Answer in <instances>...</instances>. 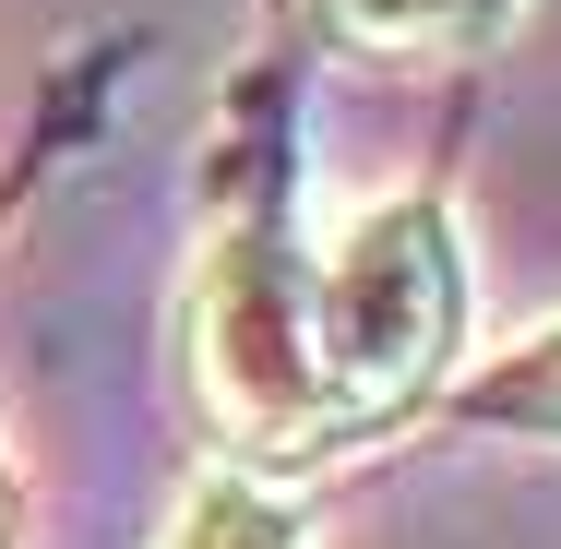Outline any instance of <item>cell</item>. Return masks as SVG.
Masks as SVG:
<instances>
[{
	"mask_svg": "<svg viewBox=\"0 0 561 549\" xmlns=\"http://www.w3.org/2000/svg\"><path fill=\"white\" fill-rule=\"evenodd\" d=\"M466 358V251L431 192H394L335 227V251L299 263V394L311 454L382 442L419 419Z\"/></svg>",
	"mask_w": 561,
	"mask_h": 549,
	"instance_id": "obj_1",
	"label": "cell"
},
{
	"mask_svg": "<svg viewBox=\"0 0 561 549\" xmlns=\"http://www.w3.org/2000/svg\"><path fill=\"white\" fill-rule=\"evenodd\" d=\"M514 24V0H323V36L358 60H454L490 48Z\"/></svg>",
	"mask_w": 561,
	"mask_h": 549,
	"instance_id": "obj_2",
	"label": "cell"
},
{
	"mask_svg": "<svg viewBox=\"0 0 561 549\" xmlns=\"http://www.w3.org/2000/svg\"><path fill=\"white\" fill-rule=\"evenodd\" d=\"M168 549H311V526H299V502H287L275 478L204 466V478L180 490V514H168Z\"/></svg>",
	"mask_w": 561,
	"mask_h": 549,
	"instance_id": "obj_3",
	"label": "cell"
},
{
	"mask_svg": "<svg viewBox=\"0 0 561 549\" xmlns=\"http://www.w3.org/2000/svg\"><path fill=\"white\" fill-rule=\"evenodd\" d=\"M466 419H490V431H561V323L526 334L514 358H490L466 382Z\"/></svg>",
	"mask_w": 561,
	"mask_h": 549,
	"instance_id": "obj_4",
	"label": "cell"
}]
</instances>
